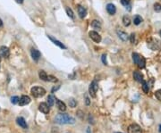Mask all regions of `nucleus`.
<instances>
[{
	"label": "nucleus",
	"mask_w": 161,
	"mask_h": 133,
	"mask_svg": "<svg viewBox=\"0 0 161 133\" xmlns=\"http://www.w3.org/2000/svg\"><path fill=\"white\" fill-rule=\"evenodd\" d=\"M55 122L57 124H74L75 119L67 113H59L55 117Z\"/></svg>",
	"instance_id": "obj_1"
},
{
	"label": "nucleus",
	"mask_w": 161,
	"mask_h": 133,
	"mask_svg": "<svg viewBox=\"0 0 161 133\" xmlns=\"http://www.w3.org/2000/svg\"><path fill=\"white\" fill-rule=\"evenodd\" d=\"M46 94V90L40 87H34L31 89V95L34 97H41Z\"/></svg>",
	"instance_id": "obj_2"
},
{
	"label": "nucleus",
	"mask_w": 161,
	"mask_h": 133,
	"mask_svg": "<svg viewBox=\"0 0 161 133\" xmlns=\"http://www.w3.org/2000/svg\"><path fill=\"white\" fill-rule=\"evenodd\" d=\"M148 47L152 50H159L161 47V43L159 40L153 39V40H150L149 41H148Z\"/></svg>",
	"instance_id": "obj_3"
},
{
	"label": "nucleus",
	"mask_w": 161,
	"mask_h": 133,
	"mask_svg": "<svg viewBox=\"0 0 161 133\" xmlns=\"http://www.w3.org/2000/svg\"><path fill=\"white\" fill-rule=\"evenodd\" d=\"M98 89H99V84H98L96 80H94L91 82L90 86H89V94H90V96H91L92 97H95V96H96V93H97V91H98Z\"/></svg>",
	"instance_id": "obj_4"
},
{
	"label": "nucleus",
	"mask_w": 161,
	"mask_h": 133,
	"mask_svg": "<svg viewBox=\"0 0 161 133\" xmlns=\"http://www.w3.org/2000/svg\"><path fill=\"white\" fill-rule=\"evenodd\" d=\"M128 133H141V129L138 124H131L128 127Z\"/></svg>",
	"instance_id": "obj_5"
},
{
	"label": "nucleus",
	"mask_w": 161,
	"mask_h": 133,
	"mask_svg": "<svg viewBox=\"0 0 161 133\" xmlns=\"http://www.w3.org/2000/svg\"><path fill=\"white\" fill-rule=\"evenodd\" d=\"M89 37H90V39H91L94 42H96V43H99V42L101 41V36H100L98 32L90 31L89 33Z\"/></svg>",
	"instance_id": "obj_6"
},
{
	"label": "nucleus",
	"mask_w": 161,
	"mask_h": 133,
	"mask_svg": "<svg viewBox=\"0 0 161 133\" xmlns=\"http://www.w3.org/2000/svg\"><path fill=\"white\" fill-rule=\"evenodd\" d=\"M0 55H2L3 57L5 58H8L9 55H10V51H9V48L7 47H0Z\"/></svg>",
	"instance_id": "obj_7"
},
{
	"label": "nucleus",
	"mask_w": 161,
	"mask_h": 133,
	"mask_svg": "<svg viewBox=\"0 0 161 133\" xmlns=\"http://www.w3.org/2000/svg\"><path fill=\"white\" fill-rule=\"evenodd\" d=\"M30 103V98L28 96H22V97L20 98V100H19V105H20L21 106H26V105H28V104Z\"/></svg>",
	"instance_id": "obj_8"
},
{
	"label": "nucleus",
	"mask_w": 161,
	"mask_h": 133,
	"mask_svg": "<svg viewBox=\"0 0 161 133\" xmlns=\"http://www.w3.org/2000/svg\"><path fill=\"white\" fill-rule=\"evenodd\" d=\"M39 110L43 113H48V112H49L48 105L46 103H40V106H39Z\"/></svg>",
	"instance_id": "obj_9"
},
{
	"label": "nucleus",
	"mask_w": 161,
	"mask_h": 133,
	"mask_svg": "<svg viewBox=\"0 0 161 133\" xmlns=\"http://www.w3.org/2000/svg\"><path fill=\"white\" fill-rule=\"evenodd\" d=\"M41 56V54H40V52L39 50L35 49V48H32L31 49V57L32 59L34 60V61H39V59L40 58Z\"/></svg>",
	"instance_id": "obj_10"
},
{
	"label": "nucleus",
	"mask_w": 161,
	"mask_h": 133,
	"mask_svg": "<svg viewBox=\"0 0 161 133\" xmlns=\"http://www.w3.org/2000/svg\"><path fill=\"white\" fill-rule=\"evenodd\" d=\"M56 102H57V108L58 110L61 112H64L66 110V106H65V104L64 102L60 101L58 99H56Z\"/></svg>",
	"instance_id": "obj_11"
},
{
	"label": "nucleus",
	"mask_w": 161,
	"mask_h": 133,
	"mask_svg": "<svg viewBox=\"0 0 161 133\" xmlns=\"http://www.w3.org/2000/svg\"><path fill=\"white\" fill-rule=\"evenodd\" d=\"M107 11L110 15H114L117 12V9H116V6L113 4H107Z\"/></svg>",
	"instance_id": "obj_12"
},
{
	"label": "nucleus",
	"mask_w": 161,
	"mask_h": 133,
	"mask_svg": "<svg viewBox=\"0 0 161 133\" xmlns=\"http://www.w3.org/2000/svg\"><path fill=\"white\" fill-rule=\"evenodd\" d=\"M47 37H48V39H49V40H51V41H52L55 45H57V46H58V47H61V48H63V49H65V48H66V47H65V46H64V45L63 44V43H61V42L58 41V40H56V39H54V38H52V37H51V36H49V35H48Z\"/></svg>",
	"instance_id": "obj_13"
},
{
	"label": "nucleus",
	"mask_w": 161,
	"mask_h": 133,
	"mask_svg": "<svg viewBox=\"0 0 161 133\" xmlns=\"http://www.w3.org/2000/svg\"><path fill=\"white\" fill-rule=\"evenodd\" d=\"M16 121H17V124L20 127H22V128L23 129H27V123H26V121H25V120L22 117H18L17 119H16Z\"/></svg>",
	"instance_id": "obj_14"
},
{
	"label": "nucleus",
	"mask_w": 161,
	"mask_h": 133,
	"mask_svg": "<svg viewBox=\"0 0 161 133\" xmlns=\"http://www.w3.org/2000/svg\"><path fill=\"white\" fill-rule=\"evenodd\" d=\"M78 13H79V16L82 19H83V18H85V16H86L87 14V11L86 9H85L83 6H78Z\"/></svg>",
	"instance_id": "obj_15"
},
{
	"label": "nucleus",
	"mask_w": 161,
	"mask_h": 133,
	"mask_svg": "<svg viewBox=\"0 0 161 133\" xmlns=\"http://www.w3.org/2000/svg\"><path fill=\"white\" fill-rule=\"evenodd\" d=\"M133 78L134 80L138 82H142L143 81V76L140 72H133Z\"/></svg>",
	"instance_id": "obj_16"
},
{
	"label": "nucleus",
	"mask_w": 161,
	"mask_h": 133,
	"mask_svg": "<svg viewBox=\"0 0 161 133\" xmlns=\"http://www.w3.org/2000/svg\"><path fill=\"white\" fill-rule=\"evenodd\" d=\"M117 35H118V37L120 38L123 41H126V40H128V35H127V33L122 31V30H117Z\"/></svg>",
	"instance_id": "obj_17"
},
{
	"label": "nucleus",
	"mask_w": 161,
	"mask_h": 133,
	"mask_svg": "<svg viewBox=\"0 0 161 133\" xmlns=\"http://www.w3.org/2000/svg\"><path fill=\"white\" fill-rule=\"evenodd\" d=\"M55 102H56V97L53 95H50V96H47V104H48V106H53Z\"/></svg>",
	"instance_id": "obj_18"
},
{
	"label": "nucleus",
	"mask_w": 161,
	"mask_h": 133,
	"mask_svg": "<svg viewBox=\"0 0 161 133\" xmlns=\"http://www.w3.org/2000/svg\"><path fill=\"white\" fill-rule=\"evenodd\" d=\"M91 27H93L96 30H100L101 29V24H100V22L99 21L94 20L91 22Z\"/></svg>",
	"instance_id": "obj_19"
},
{
	"label": "nucleus",
	"mask_w": 161,
	"mask_h": 133,
	"mask_svg": "<svg viewBox=\"0 0 161 133\" xmlns=\"http://www.w3.org/2000/svg\"><path fill=\"white\" fill-rule=\"evenodd\" d=\"M39 76H40V79L44 80V81H47V74L44 72V71H40L39 72Z\"/></svg>",
	"instance_id": "obj_20"
},
{
	"label": "nucleus",
	"mask_w": 161,
	"mask_h": 133,
	"mask_svg": "<svg viewBox=\"0 0 161 133\" xmlns=\"http://www.w3.org/2000/svg\"><path fill=\"white\" fill-rule=\"evenodd\" d=\"M142 22V18L140 15H135L133 18V23L135 25H139L141 22Z\"/></svg>",
	"instance_id": "obj_21"
},
{
	"label": "nucleus",
	"mask_w": 161,
	"mask_h": 133,
	"mask_svg": "<svg viewBox=\"0 0 161 133\" xmlns=\"http://www.w3.org/2000/svg\"><path fill=\"white\" fill-rule=\"evenodd\" d=\"M132 60H133V62L135 63V64H138V62L140 61V59H141V55H140L139 54H137V53H132Z\"/></svg>",
	"instance_id": "obj_22"
},
{
	"label": "nucleus",
	"mask_w": 161,
	"mask_h": 133,
	"mask_svg": "<svg viewBox=\"0 0 161 133\" xmlns=\"http://www.w3.org/2000/svg\"><path fill=\"white\" fill-rule=\"evenodd\" d=\"M123 23H124V26H129L130 25V23H131V19H130V17L129 16H124V18H123Z\"/></svg>",
	"instance_id": "obj_23"
},
{
	"label": "nucleus",
	"mask_w": 161,
	"mask_h": 133,
	"mask_svg": "<svg viewBox=\"0 0 161 133\" xmlns=\"http://www.w3.org/2000/svg\"><path fill=\"white\" fill-rule=\"evenodd\" d=\"M138 66H139V68H141V69H142V68H144V67H145V64H146V62H145V59H144L143 57L141 56V59H140V61L138 62Z\"/></svg>",
	"instance_id": "obj_24"
},
{
	"label": "nucleus",
	"mask_w": 161,
	"mask_h": 133,
	"mask_svg": "<svg viewBox=\"0 0 161 133\" xmlns=\"http://www.w3.org/2000/svg\"><path fill=\"white\" fill-rule=\"evenodd\" d=\"M66 13L70 18H72V19H74V18H75L74 13H73V10L71 9V8L66 7Z\"/></svg>",
	"instance_id": "obj_25"
},
{
	"label": "nucleus",
	"mask_w": 161,
	"mask_h": 133,
	"mask_svg": "<svg viewBox=\"0 0 161 133\" xmlns=\"http://www.w3.org/2000/svg\"><path fill=\"white\" fill-rule=\"evenodd\" d=\"M68 104H69L70 107H72V108H74L75 106L77 105V102L74 98H70L69 101H68Z\"/></svg>",
	"instance_id": "obj_26"
},
{
	"label": "nucleus",
	"mask_w": 161,
	"mask_h": 133,
	"mask_svg": "<svg viewBox=\"0 0 161 133\" xmlns=\"http://www.w3.org/2000/svg\"><path fill=\"white\" fill-rule=\"evenodd\" d=\"M142 89H143V91L145 92V93H148L149 90V85H148V83H147L146 81H142Z\"/></svg>",
	"instance_id": "obj_27"
},
{
	"label": "nucleus",
	"mask_w": 161,
	"mask_h": 133,
	"mask_svg": "<svg viewBox=\"0 0 161 133\" xmlns=\"http://www.w3.org/2000/svg\"><path fill=\"white\" fill-rule=\"evenodd\" d=\"M57 78H56L55 76H52V75H47V81H50V82H57Z\"/></svg>",
	"instance_id": "obj_28"
},
{
	"label": "nucleus",
	"mask_w": 161,
	"mask_h": 133,
	"mask_svg": "<svg viewBox=\"0 0 161 133\" xmlns=\"http://www.w3.org/2000/svg\"><path fill=\"white\" fill-rule=\"evenodd\" d=\"M155 96H156V98L158 99V100L161 101V89L155 92Z\"/></svg>",
	"instance_id": "obj_29"
},
{
	"label": "nucleus",
	"mask_w": 161,
	"mask_h": 133,
	"mask_svg": "<svg viewBox=\"0 0 161 133\" xmlns=\"http://www.w3.org/2000/svg\"><path fill=\"white\" fill-rule=\"evenodd\" d=\"M154 10L156 12H161V5L159 4V3H156L154 5Z\"/></svg>",
	"instance_id": "obj_30"
},
{
	"label": "nucleus",
	"mask_w": 161,
	"mask_h": 133,
	"mask_svg": "<svg viewBox=\"0 0 161 133\" xmlns=\"http://www.w3.org/2000/svg\"><path fill=\"white\" fill-rule=\"evenodd\" d=\"M19 100H20V98H19L18 96H12V97H11V102H12V104H18L19 103Z\"/></svg>",
	"instance_id": "obj_31"
},
{
	"label": "nucleus",
	"mask_w": 161,
	"mask_h": 133,
	"mask_svg": "<svg viewBox=\"0 0 161 133\" xmlns=\"http://www.w3.org/2000/svg\"><path fill=\"white\" fill-rule=\"evenodd\" d=\"M101 60H102V62H103V64H107V55L106 54H102V56H101Z\"/></svg>",
	"instance_id": "obj_32"
},
{
	"label": "nucleus",
	"mask_w": 161,
	"mask_h": 133,
	"mask_svg": "<svg viewBox=\"0 0 161 133\" xmlns=\"http://www.w3.org/2000/svg\"><path fill=\"white\" fill-rule=\"evenodd\" d=\"M130 1H131V0H121V4L123 5L127 6V5H129V3H130Z\"/></svg>",
	"instance_id": "obj_33"
},
{
	"label": "nucleus",
	"mask_w": 161,
	"mask_h": 133,
	"mask_svg": "<svg viewBox=\"0 0 161 133\" xmlns=\"http://www.w3.org/2000/svg\"><path fill=\"white\" fill-rule=\"evenodd\" d=\"M130 40H131V42L132 44H134V42H135V34H134V33L131 34V36H130Z\"/></svg>",
	"instance_id": "obj_34"
},
{
	"label": "nucleus",
	"mask_w": 161,
	"mask_h": 133,
	"mask_svg": "<svg viewBox=\"0 0 161 133\" xmlns=\"http://www.w3.org/2000/svg\"><path fill=\"white\" fill-rule=\"evenodd\" d=\"M60 89V85H59V86L54 87V88H53V89H52V90H51V92H52V93H54L55 91H57V89Z\"/></svg>",
	"instance_id": "obj_35"
},
{
	"label": "nucleus",
	"mask_w": 161,
	"mask_h": 133,
	"mask_svg": "<svg viewBox=\"0 0 161 133\" xmlns=\"http://www.w3.org/2000/svg\"><path fill=\"white\" fill-rule=\"evenodd\" d=\"M85 103H86L87 106H89V104H90V101H89V98L88 96H85Z\"/></svg>",
	"instance_id": "obj_36"
},
{
	"label": "nucleus",
	"mask_w": 161,
	"mask_h": 133,
	"mask_svg": "<svg viewBox=\"0 0 161 133\" xmlns=\"http://www.w3.org/2000/svg\"><path fill=\"white\" fill-rule=\"evenodd\" d=\"M15 1H16L17 4H22L23 3V0H15Z\"/></svg>",
	"instance_id": "obj_37"
},
{
	"label": "nucleus",
	"mask_w": 161,
	"mask_h": 133,
	"mask_svg": "<svg viewBox=\"0 0 161 133\" xmlns=\"http://www.w3.org/2000/svg\"><path fill=\"white\" fill-rule=\"evenodd\" d=\"M0 27H3V22L1 19H0Z\"/></svg>",
	"instance_id": "obj_38"
},
{
	"label": "nucleus",
	"mask_w": 161,
	"mask_h": 133,
	"mask_svg": "<svg viewBox=\"0 0 161 133\" xmlns=\"http://www.w3.org/2000/svg\"><path fill=\"white\" fill-rule=\"evenodd\" d=\"M87 132H88V133H90V131H89V128L87 129Z\"/></svg>",
	"instance_id": "obj_39"
},
{
	"label": "nucleus",
	"mask_w": 161,
	"mask_h": 133,
	"mask_svg": "<svg viewBox=\"0 0 161 133\" xmlns=\"http://www.w3.org/2000/svg\"><path fill=\"white\" fill-rule=\"evenodd\" d=\"M159 131H160V132H161V124H160V125H159Z\"/></svg>",
	"instance_id": "obj_40"
},
{
	"label": "nucleus",
	"mask_w": 161,
	"mask_h": 133,
	"mask_svg": "<svg viewBox=\"0 0 161 133\" xmlns=\"http://www.w3.org/2000/svg\"><path fill=\"white\" fill-rule=\"evenodd\" d=\"M0 61H1V57H0Z\"/></svg>",
	"instance_id": "obj_41"
},
{
	"label": "nucleus",
	"mask_w": 161,
	"mask_h": 133,
	"mask_svg": "<svg viewBox=\"0 0 161 133\" xmlns=\"http://www.w3.org/2000/svg\"><path fill=\"white\" fill-rule=\"evenodd\" d=\"M160 36H161V31H160Z\"/></svg>",
	"instance_id": "obj_42"
},
{
	"label": "nucleus",
	"mask_w": 161,
	"mask_h": 133,
	"mask_svg": "<svg viewBox=\"0 0 161 133\" xmlns=\"http://www.w3.org/2000/svg\"><path fill=\"white\" fill-rule=\"evenodd\" d=\"M116 133H120V132H116Z\"/></svg>",
	"instance_id": "obj_43"
}]
</instances>
